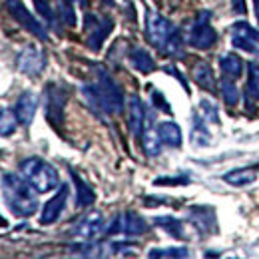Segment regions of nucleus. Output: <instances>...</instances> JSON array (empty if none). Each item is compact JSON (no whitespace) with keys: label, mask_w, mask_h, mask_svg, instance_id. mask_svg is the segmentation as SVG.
<instances>
[{"label":"nucleus","mask_w":259,"mask_h":259,"mask_svg":"<svg viewBox=\"0 0 259 259\" xmlns=\"http://www.w3.org/2000/svg\"><path fill=\"white\" fill-rule=\"evenodd\" d=\"M2 195H4V201L10 207V211L20 218H28V215L36 213V209H38L36 190L22 176L4 174L2 176Z\"/></svg>","instance_id":"f257e3e1"},{"label":"nucleus","mask_w":259,"mask_h":259,"mask_svg":"<svg viewBox=\"0 0 259 259\" xmlns=\"http://www.w3.org/2000/svg\"><path fill=\"white\" fill-rule=\"evenodd\" d=\"M146 36L154 48H158L163 54H180L182 52V32L156 10L146 12Z\"/></svg>","instance_id":"f03ea898"},{"label":"nucleus","mask_w":259,"mask_h":259,"mask_svg":"<svg viewBox=\"0 0 259 259\" xmlns=\"http://www.w3.org/2000/svg\"><path fill=\"white\" fill-rule=\"evenodd\" d=\"M20 176L38 194H48L58 188V171L42 158H26L20 162Z\"/></svg>","instance_id":"7ed1b4c3"},{"label":"nucleus","mask_w":259,"mask_h":259,"mask_svg":"<svg viewBox=\"0 0 259 259\" xmlns=\"http://www.w3.org/2000/svg\"><path fill=\"white\" fill-rule=\"evenodd\" d=\"M96 88L100 100H102L104 114H122V110H124L122 88L116 84V80L104 68H96Z\"/></svg>","instance_id":"20e7f679"},{"label":"nucleus","mask_w":259,"mask_h":259,"mask_svg":"<svg viewBox=\"0 0 259 259\" xmlns=\"http://www.w3.org/2000/svg\"><path fill=\"white\" fill-rule=\"evenodd\" d=\"M84 30H86V44L90 50L98 52L108 38V34L114 30V20L110 16H98L88 12L84 16Z\"/></svg>","instance_id":"39448f33"},{"label":"nucleus","mask_w":259,"mask_h":259,"mask_svg":"<svg viewBox=\"0 0 259 259\" xmlns=\"http://www.w3.org/2000/svg\"><path fill=\"white\" fill-rule=\"evenodd\" d=\"M209 18H211V12L201 10L190 28V44L197 50H209L218 42V32L209 24Z\"/></svg>","instance_id":"423d86ee"},{"label":"nucleus","mask_w":259,"mask_h":259,"mask_svg":"<svg viewBox=\"0 0 259 259\" xmlns=\"http://www.w3.org/2000/svg\"><path fill=\"white\" fill-rule=\"evenodd\" d=\"M4 6H6V10H8V14H10V16H12L24 30H28L32 36L40 38V40H44V42L48 40L46 28L42 26V22H38L32 14H30V10L22 4V0H6Z\"/></svg>","instance_id":"0eeeda50"},{"label":"nucleus","mask_w":259,"mask_h":259,"mask_svg":"<svg viewBox=\"0 0 259 259\" xmlns=\"http://www.w3.org/2000/svg\"><path fill=\"white\" fill-rule=\"evenodd\" d=\"M46 118L54 128H60L64 122V106L68 94L60 86L56 84H48L46 86Z\"/></svg>","instance_id":"6e6552de"},{"label":"nucleus","mask_w":259,"mask_h":259,"mask_svg":"<svg viewBox=\"0 0 259 259\" xmlns=\"http://www.w3.org/2000/svg\"><path fill=\"white\" fill-rule=\"evenodd\" d=\"M16 66L22 74L38 76L46 66V54L36 46H24L16 56Z\"/></svg>","instance_id":"1a4fd4ad"},{"label":"nucleus","mask_w":259,"mask_h":259,"mask_svg":"<svg viewBox=\"0 0 259 259\" xmlns=\"http://www.w3.org/2000/svg\"><path fill=\"white\" fill-rule=\"evenodd\" d=\"M104 231H106L104 215L100 211H94V213L86 215L78 226L72 229V235H76L80 239H96L98 235H102Z\"/></svg>","instance_id":"9d476101"},{"label":"nucleus","mask_w":259,"mask_h":259,"mask_svg":"<svg viewBox=\"0 0 259 259\" xmlns=\"http://www.w3.org/2000/svg\"><path fill=\"white\" fill-rule=\"evenodd\" d=\"M66 201H68V186H60L58 194L54 195L50 201H46V205H44V209H42V215H40V224H42V226L54 224V222L60 218V213L64 211Z\"/></svg>","instance_id":"9b49d317"},{"label":"nucleus","mask_w":259,"mask_h":259,"mask_svg":"<svg viewBox=\"0 0 259 259\" xmlns=\"http://www.w3.org/2000/svg\"><path fill=\"white\" fill-rule=\"evenodd\" d=\"M146 122H148V118H146V108H144L142 100L138 96H132L128 104V124L134 138H142Z\"/></svg>","instance_id":"f8f14e48"},{"label":"nucleus","mask_w":259,"mask_h":259,"mask_svg":"<svg viewBox=\"0 0 259 259\" xmlns=\"http://www.w3.org/2000/svg\"><path fill=\"white\" fill-rule=\"evenodd\" d=\"M38 108V96L34 92H24L16 102V116L22 126H30Z\"/></svg>","instance_id":"ddd939ff"},{"label":"nucleus","mask_w":259,"mask_h":259,"mask_svg":"<svg viewBox=\"0 0 259 259\" xmlns=\"http://www.w3.org/2000/svg\"><path fill=\"white\" fill-rule=\"evenodd\" d=\"M259 178V165H253V167H237L233 171H227L224 176L229 186H235V188H243V186H249L253 184Z\"/></svg>","instance_id":"4468645a"},{"label":"nucleus","mask_w":259,"mask_h":259,"mask_svg":"<svg viewBox=\"0 0 259 259\" xmlns=\"http://www.w3.org/2000/svg\"><path fill=\"white\" fill-rule=\"evenodd\" d=\"M192 74H194V80L197 82V86H199V88H203V90H207V92H211V94H215V92H218L213 70L209 68L207 62H195Z\"/></svg>","instance_id":"2eb2a0df"},{"label":"nucleus","mask_w":259,"mask_h":259,"mask_svg":"<svg viewBox=\"0 0 259 259\" xmlns=\"http://www.w3.org/2000/svg\"><path fill=\"white\" fill-rule=\"evenodd\" d=\"M70 176H72L74 186H76V205H78V207H88V205H92L94 199H96L94 190H92L74 169H70Z\"/></svg>","instance_id":"dca6fc26"},{"label":"nucleus","mask_w":259,"mask_h":259,"mask_svg":"<svg viewBox=\"0 0 259 259\" xmlns=\"http://www.w3.org/2000/svg\"><path fill=\"white\" fill-rule=\"evenodd\" d=\"M148 229V224L146 220L136 213V211H128L124 218H122V231L130 235V237H138V235H144Z\"/></svg>","instance_id":"f3484780"},{"label":"nucleus","mask_w":259,"mask_h":259,"mask_svg":"<svg viewBox=\"0 0 259 259\" xmlns=\"http://www.w3.org/2000/svg\"><path fill=\"white\" fill-rule=\"evenodd\" d=\"M142 146H144L146 156H150V158H156V156H160V152H162L160 134H158V130L154 132L152 126H148V122H146V128L142 132Z\"/></svg>","instance_id":"a211bd4d"},{"label":"nucleus","mask_w":259,"mask_h":259,"mask_svg":"<svg viewBox=\"0 0 259 259\" xmlns=\"http://www.w3.org/2000/svg\"><path fill=\"white\" fill-rule=\"evenodd\" d=\"M158 134L162 144L169 146V148H180L182 146V130L176 122H162L158 126Z\"/></svg>","instance_id":"6ab92c4d"},{"label":"nucleus","mask_w":259,"mask_h":259,"mask_svg":"<svg viewBox=\"0 0 259 259\" xmlns=\"http://www.w3.org/2000/svg\"><path fill=\"white\" fill-rule=\"evenodd\" d=\"M130 62H132V66H134L136 70H140V72H144V74L156 70V62H154L152 54H150L148 50H144V48H132V52H130Z\"/></svg>","instance_id":"aec40b11"},{"label":"nucleus","mask_w":259,"mask_h":259,"mask_svg":"<svg viewBox=\"0 0 259 259\" xmlns=\"http://www.w3.org/2000/svg\"><path fill=\"white\" fill-rule=\"evenodd\" d=\"M220 66H222V72L226 74V78H231V80L239 78L241 72H243V62H241V58L237 54H226L222 58Z\"/></svg>","instance_id":"412c9836"},{"label":"nucleus","mask_w":259,"mask_h":259,"mask_svg":"<svg viewBox=\"0 0 259 259\" xmlns=\"http://www.w3.org/2000/svg\"><path fill=\"white\" fill-rule=\"evenodd\" d=\"M82 98H84V102L88 104V108H90L94 114H98V116L104 114L102 100H100V94H98L96 84H84V86H82Z\"/></svg>","instance_id":"4be33fe9"},{"label":"nucleus","mask_w":259,"mask_h":259,"mask_svg":"<svg viewBox=\"0 0 259 259\" xmlns=\"http://www.w3.org/2000/svg\"><path fill=\"white\" fill-rule=\"evenodd\" d=\"M192 144L197 148H205L211 144V134L207 132L205 124L201 120H197V116H194V128H192Z\"/></svg>","instance_id":"5701e85b"},{"label":"nucleus","mask_w":259,"mask_h":259,"mask_svg":"<svg viewBox=\"0 0 259 259\" xmlns=\"http://www.w3.org/2000/svg\"><path fill=\"white\" fill-rule=\"evenodd\" d=\"M16 110H0V136H10L18 128Z\"/></svg>","instance_id":"b1692460"},{"label":"nucleus","mask_w":259,"mask_h":259,"mask_svg":"<svg viewBox=\"0 0 259 259\" xmlns=\"http://www.w3.org/2000/svg\"><path fill=\"white\" fill-rule=\"evenodd\" d=\"M156 226H160V227H163L165 231H169L176 239H184V224H182L178 218L160 215V218H156Z\"/></svg>","instance_id":"393cba45"},{"label":"nucleus","mask_w":259,"mask_h":259,"mask_svg":"<svg viewBox=\"0 0 259 259\" xmlns=\"http://www.w3.org/2000/svg\"><path fill=\"white\" fill-rule=\"evenodd\" d=\"M231 34L239 36V38H245V40H249L253 44H259V32L255 28H251L249 24H245V22H235L233 28H231Z\"/></svg>","instance_id":"a878e982"},{"label":"nucleus","mask_w":259,"mask_h":259,"mask_svg":"<svg viewBox=\"0 0 259 259\" xmlns=\"http://www.w3.org/2000/svg\"><path fill=\"white\" fill-rule=\"evenodd\" d=\"M247 72H249V78H247V96L259 100V64H249Z\"/></svg>","instance_id":"bb28decb"},{"label":"nucleus","mask_w":259,"mask_h":259,"mask_svg":"<svg viewBox=\"0 0 259 259\" xmlns=\"http://www.w3.org/2000/svg\"><path fill=\"white\" fill-rule=\"evenodd\" d=\"M222 96H224L227 106H235V104H237L239 92H237L235 84L231 82V78H224V80H222Z\"/></svg>","instance_id":"cd10ccee"},{"label":"nucleus","mask_w":259,"mask_h":259,"mask_svg":"<svg viewBox=\"0 0 259 259\" xmlns=\"http://www.w3.org/2000/svg\"><path fill=\"white\" fill-rule=\"evenodd\" d=\"M150 257H188L190 251L186 247H165V249H152Z\"/></svg>","instance_id":"c85d7f7f"},{"label":"nucleus","mask_w":259,"mask_h":259,"mask_svg":"<svg viewBox=\"0 0 259 259\" xmlns=\"http://www.w3.org/2000/svg\"><path fill=\"white\" fill-rule=\"evenodd\" d=\"M199 108H201V112H203V116H205L207 122H211V124H220L218 108H215L209 100H201V102H199Z\"/></svg>","instance_id":"c756f323"},{"label":"nucleus","mask_w":259,"mask_h":259,"mask_svg":"<svg viewBox=\"0 0 259 259\" xmlns=\"http://www.w3.org/2000/svg\"><path fill=\"white\" fill-rule=\"evenodd\" d=\"M58 14L62 16V20H64L68 26H74V24H76V14H74V6H72V2L62 0L60 6H58Z\"/></svg>","instance_id":"7c9ffc66"},{"label":"nucleus","mask_w":259,"mask_h":259,"mask_svg":"<svg viewBox=\"0 0 259 259\" xmlns=\"http://www.w3.org/2000/svg\"><path fill=\"white\" fill-rule=\"evenodd\" d=\"M34 4H36V8H38V12L46 18L48 24H54V22H56V14L52 12V8H50V4H48L46 0H34Z\"/></svg>","instance_id":"2f4dec72"},{"label":"nucleus","mask_w":259,"mask_h":259,"mask_svg":"<svg viewBox=\"0 0 259 259\" xmlns=\"http://www.w3.org/2000/svg\"><path fill=\"white\" fill-rule=\"evenodd\" d=\"M190 184L188 176H176V178H158L154 182V186H186Z\"/></svg>","instance_id":"473e14b6"},{"label":"nucleus","mask_w":259,"mask_h":259,"mask_svg":"<svg viewBox=\"0 0 259 259\" xmlns=\"http://www.w3.org/2000/svg\"><path fill=\"white\" fill-rule=\"evenodd\" d=\"M152 104H154L158 110H162V112H167V114H171V108H169L167 100L162 96V92H160V90H154V92H152Z\"/></svg>","instance_id":"72a5a7b5"},{"label":"nucleus","mask_w":259,"mask_h":259,"mask_svg":"<svg viewBox=\"0 0 259 259\" xmlns=\"http://www.w3.org/2000/svg\"><path fill=\"white\" fill-rule=\"evenodd\" d=\"M231 42H233V46H237V48H241V50H245V52H255V44H253V42H249V40H245V38L233 36V38H231Z\"/></svg>","instance_id":"f704fd0d"},{"label":"nucleus","mask_w":259,"mask_h":259,"mask_svg":"<svg viewBox=\"0 0 259 259\" xmlns=\"http://www.w3.org/2000/svg\"><path fill=\"white\" fill-rule=\"evenodd\" d=\"M118 231H122V215H116L114 220H112V224L110 226H106V235H114V233H118Z\"/></svg>","instance_id":"c9c22d12"},{"label":"nucleus","mask_w":259,"mask_h":259,"mask_svg":"<svg viewBox=\"0 0 259 259\" xmlns=\"http://www.w3.org/2000/svg\"><path fill=\"white\" fill-rule=\"evenodd\" d=\"M231 8H233V12H237V14H243L247 8H245V0H231Z\"/></svg>","instance_id":"e433bc0d"},{"label":"nucleus","mask_w":259,"mask_h":259,"mask_svg":"<svg viewBox=\"0 0 259 259\" xmlns=\"http://www.w3.org/2000/svg\"><path fill=\"white\" fill-rule=\"evenodd\" d=\"M102 4H108V6H114V0H102Z\"/></svg>","instance_id":"4c0bfd02"},{"label":"nucleus","mask_w":259,"mask_h":259,"mask_svg":"<svg viewBox=\"0 0 259 259\" xmlns=\"http://www.w3.org/2000/svg\"><path fill=\"white\" fill-rule=\"evenodd\" d=\"M255 8H257V10H255V14H257V18H259V0H255Z\"/></svg>","instance_id":"58836bf2"},{"label":"nucleus","mask_w":259,"mask_h":259,"mask_svg":"<svg viewBox=\"0 0 259 259\" xmlns=\"http://www.w3.org/2000/svg\"><path fill=\"white\" fill-rule=\"evenodd\" d=\"M66 2H72V4H74V0H66Z\"/></svg>","instance_id":"ea45409f"}]
</instances>
